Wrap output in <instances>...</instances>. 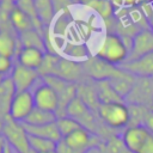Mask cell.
<instances>
[{"label":"cell","instance_id":"5","mask_svg":"<svg viewBox=\"0 0 153 153\" xmlns=\"http://www.w3.org/2000/svg\"><path fill=\"white\" fill-rule=\"evenodd\" d=\"M62 141L69 148L79 153H88L91 149H97L103 140L99 136L92 134L90 130L80 127L67 136L62 137Z\"/></svg>","mask_w":153,"mask_h":153},{"label":"cell","instance_id":"26","mask_svg":"<svg viewBox=\"0 0 153 153\" xmlns=\"http://www.w3.org/2000/svg\"><path fill=\"white\" fill-rule=\"evenodd\" d=\"M14 94H16V88L11 79V75L6 76L0 84V106L8 111L11 100Z\"/></svg>","mask_w":153,"mask_h":153},{"label":"cell","instance_id":"35","mask_svg":"<svg viewBox=\"0 0 153 153\" xmlns=\"http://www.w3.org/2000/svg\"><path fill=\"white\" fill-rule=\"evenodd\" d=\"M7 116H8V111H7L6 109H4V108L0 106V122L2 123V122L6 120Z\"/></svg>","mask_w":153,"mask_h":153},{"label":"cell","instance_id":"18","mask_svg":"<svg viewBox=\"0 0 153 153\" xmlns=\"http://www.w3.org/2000/svg\"><path fill=\"white\" fill-rule=\"evenodd\" d=\"M8 19H10L11 27L17 32V35L23 33L25 31H29L31 29H36L33 22L31 20V18L26 13H24L20 8H18L16 6V4H14L13 8L10 12V18Z\"/></svg>","mask_w":153,"mask_h":153},{"label":"cell","instance_id":"16","mask_svg":"<svg viewBox=\"0 0 153 153\" xmlns=\"http://www.w3.org/2000/svg\"><path fill=\"white\" fill-rule=\"evenodd\" d=\"M76 97L81 99L91 110L97 112L98 106L100 105L94 81L91 79H85L76 84Z\"/></svg>","mask_w":153,"mask_h":153},{"label":"cell","instance_id":"41","mask_svg":"<svg viewBox=\"0 0 153 153\" xmlns=\"http://www.w3.org/2000/svg\"><path fill=\"white\" fill-rule=\"evenodd\" d=\"M47 153H57L56 151H50V152H47Z\"/></svg>","mask_w":153,"mask_h":153},{"label":"cell","instance_id":"11","mask_svg":"<svg viewBox=\"0 0 153 153\" xmlns=\"http://www.w3.org/2000/svg\"><path fill=\"white\" fill-rule=\"evenodd\" d=\"M33 93V100H35V108L50 111V112H57L59 109V97L53 87H50L48 84H45L43 80L41 85H38Z\"/></svg>","mask_w":153,"mask_h":153},{"label":"cell","instance_id":"6","mask_svg":"<svg viewBox=\"0 0 153 153\" xmlns=\"http://www.w3.org/2000/svg\"><path fill=\"white\" fill-rule=\"evenodd\" d=\"M51 75H56L66 81L74 82V84H78L85 79H88L85 74L82 62L73 61L67 57H60V56L56 57Z\"/></svg>","mask_w":153,"mask_h":153},{"label":"cell","instance_id":"24","mask_svg":"<svg viewBox=\"0 0 153 153\" xmlns=\"http://www.w3.org/2000/svg\"><path fill=\"white\" fill-rule=\"evenodd\" d=\"M22 47H30V48H37L43 51H45V42L41 32L36 29H31L29 31H25L23 33L18 35Z\"/></svg>","mask_w":153,"mask_h":153},{"label":"cell","instance_id":"17","mask_svg":"<svg viewBox=\"0 0 153 153\" xmlns=\"http://www.w3.org/2000/svg\"><path fill=\"white\" fill-rule=\"evenodd\" d=\"M135 81H136V76H134L133 74H130L129 72L124 71L121 67H120L118 73L115 76H112L111 79H109V82L111 84V86L114 87V90L123 99H126V97L129 94V92L131 91Z\"/></svg>","mask_w":153,"mask_h":153},{"label":"cell","instance_id":"39","mask_svg":"<svg viewBox=\"0 0 153 153\" xmlns=\"http://www.w3.org/2000/svg\"><path fill=\"white\" fill-rule=\"evenodd\" d=\"M5 78H6V76H2V75H0V84H1V81H2Z\"/></svg>","mask_w":153,"mask_h":153},{"label":"cell","instance_id":"34","mask_svg":"<svg viewBox=\"0 0 153 153\" xmlns=\"http://www.w3.org/2000/svg\"><path fill=\"white\" fill-rule=\"evenodd\" d=\"M55 151H56L57 153H79V152H76V151H74V149H72V148H69L62 140L56 143V149H55Z\"/></svg>","mask_w":153,"mask_h":153},{"label":"cell","instance_id":"1","mask_svg":"<svg viewBox=\"0 0 153 153\" xmlns=\"http://www.w3.org/2000/svg\"><path fill=\"white\" fill-rule=\"evenodd\" d=\"M129 55V48L126 44L124 39L114 32H108L102 44L99 45L96 56L114 65V66H121L123 62L127 61Z\"/></svg>","mask_w":153,"mask_h":153},{"label":"cell","instance_id":"13","mask_svg":"<svg viewBox=\"0 0 153 153\" xmlns=\"http://www.w3.org/2000/svg\"><path fill=\"white\" fill-rule=\"evenodd\" d=\"M39 76L41 75H39L38 71L26 68V67L19 65L18 62L14 65L13 71L11 73V79L13 81L16 92L29 91Z\"/></svg>","mask_w":153,"mask_h":153},{"label":"cell","instance_id":"38","mask_svg":"<svg viewBox=\"0 0 153 153\" xmlns=\"http://www.w3.org/2000/svg\"><path fill=\"white\" fill-rule=\"evenodd\" d=\"M80 4H84V5H88V4H91L93 0H78Z\"/></svg>","mask_w":153,"mask_h":153},{"label":"cell","instance_id":"4","mask_svg":"<svg viewBox=\"0 0 153 153\" xmlns=\"http://www.w3.org/2000/svg\"><path fill=\"white\" fill-rule=\"evenodd\" d=\"M42 80L54 88L59 97V109L56 112L57 117L65 116L67 105L76 97V84L66 81L56 75H44L41 76Z\"/></svg>","mask_w":153,"mask_h":153},{"label":"cell","instance_id":"43","mask_svg":"<svg viewBox=\"0 0 153 153\" xmlns=\"http://www.w3.org/2000/svg\"><path fill=\"white\" fill-rule=\"evenodd\" d=\"M151 27H152V30H153V22H152V24H151Z\"/></svg>","mask_w":153,"mask_h":153},{"label":"cell","instance_id":"22","mask_svg":"<svg viewBox=\"0 0 153 153\" xmlns=\"http://www.w3.org/2000/svg\"><path fill=\"white\" fill-rule=\"evenodd\" d=\"M36 12L43 26H49L55 17V7L53 0H35Z\"/></svg>","mask_w":153,"mask_h":153},{"label":"cell","instance_id":"28","mask_svg":"<svg viewBox=\"0 0 153 153\" xmlns=\"http://www.w3.org/2000/svg\"><path fill=\"white\" fill-rule=\"evenodd\" d=\"M29 145L30 148L37 153H47L56 149V142L35 135H29Z\"/></svg>","mask_w":153,"mask_h":153},{"label":"cell","instance_id":"37","mask_svg":"<svg viewBox=\"0 0 153 153\" xmlns=\"http://www.w3.org/2000/svg\"><path fill=\"white\" fill-rule=\"evenodd\" d=\"M5 153H16V152H14V151H13V149L7 145V146H6V148H5Z\"/></svg>","mask_w":153,"mask_h":153},{"label":"cell","instance_id":"33","mask_svg":"<svg viewBox=\"0 0 153 153\" xmlns=\"http://www.w3.org/2000/svg\"><path fill=\"white\" fill-rule=\"evenodd\" d=\"M142 126L146 127L151 133H153V108H147L143 115Z\"/></svg>","mask_w":153,"mask_h":153},{"label":"cell","instance_id":"8","mask_svg":"<svg viewBox=\"0 0 153 153\" xmlns=\"http://www.w3.org/2000/svg\"><path fill=\"white\" fill-rule=\"evenodd\" d=\"M82 67L86 76L94 81L109 80L120 71V67L114 66L97 56H90L86 61L82 62Z\"/></svg>","mask_w":153,"mask_h":153},{"label":"cell","instance_id":"9","mask_svg":"<svg viewBox=\"0 0 153 153\" xmlns=\"http://www.w3.org/2000/svg\"><path fill=\"white\" fill-rule=\"evenodd\" d=\"M33 109H35L33 93L30 90L16 92V94L13 96L11 104H10L8 116L12 120L23 123Z\"/></svg>","mask_w":153,"mask_h":153},{"label":"cell","instance_id":"20","mask_svg":"<svg viewBox=\"0 0 153 153\" xmlns=\"http://www.w3.org/2000/svg\"><path fill=\"white\" fill-rule=\"evenodd\" d=\"M94 85H96V90H97V94H98V98H99L100 104L102 103L124 102V99L114 90V87L111 86V84L109 82V80L94 81Z\"/></svg>","mask_w":153,"mask_h":153},{"label":"cell","instance_id":"12","mask_svg":"<svg viewBox=\"0 0 153 153\" xmlns=\"http://www.w3.org/2000/svg\"><path fill=\"white\" fill-rule=\"evenodd\" d=\"M151 131L143 126H130L127 127L121 137L127 146V148L133 153H140L143 146L146 145Z\"/></svg>","mask_w":153,"mask_h":153},{"label":"cell","instance_id":"25","mask_svg":"<svg viewBox=\"0 0 153 153\" xmlns=\"http://www.w3.org/2000/svg\"><path fill=\"white\" fill-rule=\"evenodd\" d=\"M56 120H57V116L55 112L44 111V110L35 108L23 123L29 124V126H44V124L54 123L56 122Z\"/></svg>","mask_w":153,"mask_h":153},{"label":"cell","instance_id":"19","mask_svg":"<svg viewBox=\"0 0 153 153\" xmlns=\"http://www.w3.org/2000/svg\"><path fill=\"white\" fill-rule=\"evenodd\" d=\"M24 127H25V129H26L29 135H35V136L44 137V139L51 140V141H54L56 143L62 140V136H61V134L59 131L56 122L49 123V124H44V126H29V124H24Z\"/></svg>","mask_w":153,"mask_h":153},{"label":"cell","instance_id":"45","mask_svg":"<svg viewBox=\"0 0 153 153\" xmlns=\"http://www.w3.org/2000/svg\"><path fill=\"white\" fill-rule=\"evenodd\" d=\"M0 136H1V131H0Z\"/></svg>","mask_w":153,"mask_h":153},{"label":"cell","instance_id":"3","mask_svg":"<svg viewBox=\"0 0 153 153\" xmlns=\"http://www.w3.org/2000/svg\"><path fill=\"white\" fill-rule=\"evenodd\" d=\"M1 135L16 153H27L30 151L29 134L22 122H17L7 116L2 122Z\"/></svg>","mask_w":153,"mask_h":153},{"label":"cell","instance_id":"23","mask_svg":"<svg viewBox=\"0 0 153 153\" xmlns=\"http://www.w3.org/2000/svg\"><path fill=\"white\" fill-rule=\"evenodd\" d=\"M17 49V39L11 30L0 29V55L13 59V56L18 54Z\"/></svg>","mask_w":153,"mask_h":153},{"label":"cell","instance_id":"44","mask_svg":"<svg viewBox=\"0 0 153 153\" xmlns=\"http://www.w3.org/2000/svg\"><path fill=\"white\" fill-rule=\"evenodd\" d=\"M12 1H13V2H14V4H16V2H17V1H18V0H12Z\"/></svg>","mask_w":153,"mask_h":153},{"label":"cell","instance_id":"29","mask_svg":"<svg viewBox=\"0 0 153 153\" xmlns=\"http://www.w3.org/2000/svg\"><path fill=\"white\" fill-rule=\"evenodd\" d=\"M91 7L103 20H108L114 14V5L110 2V0H93L91 4L87 5Z\"/></svg>","mask_w":153,"mask_h":153},{"label":"cell","instance_id":"36","mask_svg":"<svg viewBox=\"0 0 153 153\" xmlns=\"http://www.w3.org/2000/svg\"><path fill=\"white\" fill-rule=\"evenodd\" d=\"M7 143L5 141V139L2 137V135L0 136V153H5V148H6Z\"/></svg>","mask_w":153,"mask_h":153},{"label":"cell","instance_id":"14","mask_svg":"<svg viewBox=\"0 0 153 153\" xmlns=\"http://www.w3.org/2000/svg\"><path fill=\"white\" fill-rule=\"evenodd\" d=\"M124 71L129 72L136 78H149L153 79V51L146 54L139 59L123 62L121 66Z\"/></svg>","mask_w":153,"mask_h":153},{"label":"cell","instance_id":"2","mask_svg":"<svg viewBox=\"0 0 153 153\" xmlns=\"http://www.w3.org/2000/svg\"><path fill=\"white\" fill-rule=\"evenodd\" d=\"M97 116L104 126L115 131L126 129L130 121L129 108L124 102L102 103L98 106Z\"/></svg>","mask_w":153,"mask_h":153},{"label":"cell","instance_id":"15","mask_svg":"<svg viewBox=\"0 0 153 153\" xmlns=\"http://www.w3.org/2000/svg\"><path fill=\"white\" fill-rule=\"evenodd\" d=\"M45 54V51L37 48L22 47L17 54V62L26 68L38 71L43 63Z\"/></svg>","mask_w":153,"mask_h":153},{"label":"cell","instance_id":"27","mask_svg":"<svg viewBox=\"0 0 153 153\" xmlns=\"http://www.w3.org/2000/svg\"><path fill=\"white\" fill-rule=\"evenodd\" d=\"M65 53L67 59L76 61L81 59V62L86 61L90 55H88V49L86 48V45L81 44V43H69L65 47Z\"/></svg>","mask_w":153,"mask_h":153},{"label":"cell","instance_id":"40","mask_svg":"<svg viewBox=\"0 0 153 153\" xmlns=\"http://www.w3.org/2000/svg\"><path fill=\"white\" fill-rule=\"evenodd\" d=\"M27 153H37V152H35V151H33V149H31V148H30V151H29V152H27Z\"/></svg>","mask_w":153,"mask_h":153},{"label":"cell","instance_id":"10","mask_svg":"<svg viewBox=\"0 0 153 153\" xmlns=\"http://www.w3.org/2000/svg\"><path fill=\"white\" fill-rule=\"evenodd\" d=\"M152 51H153V30L152 27L141 29L131 38L130 50L127 61L139 59Z\"/></svg>","mask_w":153,"mask_h":153},{"label":"cell","instance_id":"30","mask_svg":"<svg viewBox=\"0 0 153 153\" xmlns=\"http://www.w3.org/2000/svg\"><path fill=\"white\" fill-rule=\"evenodd\" d=\"M16 6H17L18 8H20L24 13H26V14L31 18V20H32L33 24H35V27H36L38 31L43 27V25H42L39 18H38V16H37V12H36L35 0H18V1L16 2Z\"/></svg>","mask_w":153,"mask_h":153},{"label":"cell","instance_id":"42","mask_svg":"<svg viewBox=\"0 0 153 153\" xmlns=\"http://www.w3.org/2000/svg\"><path fill=\"white\" fill-rule=\"evenodd\" d=\"M1 128H2V123L0 122V131H1Z\"/></svg>","mask_w":153,"mask_h":153},{"label":"cell","instance_id":"21","mask_svg":"<svg viewBox=\"0 0 153 153\" xmlns=\"http://www.w3.org/2000/svg\"><path fill=\"white\" fill-rule=\"evenodd\" d=\"M98 153H133L124 145L122 137L118 134L110 136L106 140H103L102 143L97 147Z\"/></svg>","mask_w":153,"mask_h":153},{"label":"cell","instance_id":"32","mask_svg":"<svg viewBox=\"0 0 153 153\" xmlns=\"http://www.w3.org/2000/svg\"><path fill=\"white\" fill-rule=\"evenodd\" d=\"M13 60L7 56L0 55V75L10 76L13 71Z\"/></svg>","mask_w":153,"mask_h":153},{"label":"cell","instance_id":"7","mask_svg":"<svg viewBox=\"0 0 153 153\" xmlns=\"http://www.w3.org/2000/svg\"><path fill=\"white\" fill-rule=\"evenodd\" d=\"M124 102L126 104L153 108V79L136 78V81Z\"/></svg>","mask_w":153,"mask_h":153},{"label":"cell","instance_id":"31","mask_svg":"<svg viewBox=\"0 0 153 153\" xmlns=\"http://www.w3.org/2000/svg\"><path fill=\"white\" fill-rule=\"evenodd\" d=\"M56 126H57L59 131H60V134H61L62 137L67 136L68 134H71L72 131H74L75 129H78V128L81 127L78 121H75L74 118H72V117H69V116H61V117H57V120H56Z\"/></svg>","mask_w":153,"mask_h":153}]
</instances>
